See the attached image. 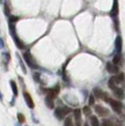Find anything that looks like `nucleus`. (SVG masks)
Wrapping results in <instances>:
<instances>
[{"instance_id": "f257e3e1", "label": "nucleus", "mask_w": 125, "mask_h": 126, "mask_svg": "<svg viewBox=\"0 0 125 126\" xmlns=\"http://www.w3.org/2000/svg\"><path fill=\"white\" fill-rule=\"evenodd\" d=\"M71 111L72 109L68 106H60V107H57L55 110V116L57 120L61 121V120L65 119V117L68 115L69 113H71Z\"/></svg>"}, {"instance_id": "f03ea898", "label": "nucleus", "mask_w": 125, "mask_h": 126, "mask_svg": "<svg viewBox=\"0 0 125 126\" xmlns=\"http://www.w3.org/2000/svg\"><path fill=\"white\" fill-rule=\"evenodd\" d=\"M110 106L112 107V109L117 113V114H121L122 110H123V105L120 103V101L114 100V99H111L109 102Z\"/></svg>"}, {"instance_id": "7ed1b4c3", "label": "nucleus", "mask_w": 125, "mask_h": 126, "mask_svg": "<svg viewBox=\"0 0 125 126\" xmlns=\"http://www.w3.org/2000/svg\"><path fill=\"white\" fill-rule=\"evenodd\" d=\"M23 57H24V58H25V60H26V64L30 67L31 69H38V64H37V62L34 60V58H33V57L31 56V54L30 53H24V55H23Z\"/></svg>"}, {"instance_id": "20e7f679", "label": "nucleus", "mask_w": 125, "mask_h": 126, "mask_svg": "<svg viewBox=\"0 0 125 126\" xmlns=\"http://www.w3.org/2000/svg\"><path fill=\"white\" fill-rule=\"evenodd\" d=\"M94 109H95V112L97 113V115L100 116V117H107L110 114V111L107 108H105V107L100 105H95Z\"/></svg>"}, {"instance_id": "39448f33", "label": "nucleus", "mask_w": 125, "mask_h": 126, "mask_svg": "<svg viewBox=\"0 0 125 126\" xmlns=\"http://www.w3.org/2000/svg\"><path fill=\"white\" fill-rule=\"evenodd\" d=\"M106 70H107V72L109 73V74H118L119 72H120V68L117 66V65H115L114 63L112 62H108L106 64Z\"/></svg>"}, {"instance_id": "423d86ee", "label": "nucleus", "mask_w": 125, "mask_h": 126, "mask_svg": "<svg viewBox=\"0 0 125 126\" xmlns=\"http://www.w3.org/2000/svg\"><path fill=\"white\" fill-rule=\"evenodd\" d=\"M24 98H25V101H26V105L29 108H34V102H33V99H32L31 95L29 94L27 91H25L24 92Z\"/></svg>"}, {"instance_id": "0eeeda50", "label": "nucleus", "mask_w": 125, "mask_h": 126, "mask_svg": "<svg viewBox=\"0 0 125 126\" xmlns=\"http://www.w3.org/2000/svg\"><path fill=\"white\" fill-rule=\"evenodd\" d=\"M82 113L80 109H75L73 112V116H74V121H75V124L76 126H81V120H82Z\"/></svg>"}, {"instance_id": "6e6552de", "label": "nucleus", "mask_w": 125, "mask_h": 126, "mask_svg": "<svg viewBox=\"0 0 125 126\" xmlns=\"http://www.w3.org/2000/svg\"><path fill=\"white\" fill-rule=\"evenodd\" d=\"M113 92H114L115 96H116L117 98H119V99H120V100L124 99V97H125L124 91H123V90H122L121 89H120L119 87L113 89Z\"/></svg>"}, {"instance_id": "1a4fd4ad", "label": "nucleus", "mask_w": 125, "mask_h": 126, "mask_svg": "<svg viewBox=\"0 0 125 126\" xmlns=\"http://www.w3.org/2000/svg\"><path fill=\"white\" fill-rule=\"evenodd\" d=\"M13 40H14L16 45H17V47L19 48V49H24V48H26V46H25V43L22 42L21 40L17 37L16 35H13Z\"/></svg>"}, {"instance_id": "9d476101", "label": "nucleus", "mask_w": 125, "mask_h": 126, "mask_svg": "<svg viewBox=\"0 0 125 126\" xmlns=\"http://www.w3.org/2000/svg\"><path fill=\"white\" fill-rule=\"evenodd\" d=\"M54 100H55V99H53V98L49 97V96H46V98H45V104H46V105H47V107H48V108L52 109V108H54V107H55Z\"/></svg>"}, {"instance_id": "9b49d317", "label": "nucleus", "mask_w": 125, "mask_h": 126, "mask_svg": "<svg viewBox=\"0 0 125 126\" xmlns=\"http://www.w3.org/2000/svg\"><path fill=\"white\" fill-rule=\"evenodd\" d=\"M93 95L97 99H101V100H102V97H103V95H104V91L101 89H99V88H95V89H93Z\"/></svg>"}, {"instance_id": "f8f14e48", "label": "nucleus", "mask_w": 125, "mask_h": 126, "mask_svg": "<svg viewBox=\"0 0 125 126\" xmlns=\"http://www.w3.org/2000/svg\"><path fill=\"white\" fill-rule=\"evenodd\" d=\"M89 121H90L91 126H101V124H100V122H99V120H98V118H97L96 116H94V115L90 116Z\"/></svg>"}, {"instance_id": "ddd939ff", "label": "nucleus", "mask_w": 125, "mask_h": 126, "mask_svg": "<svg viewBox=\"0 0 125 126\" xmlns=\"http://www.w3.org/2000/svg\"><path fill=\"white\" fill-rule=\"evenodd\" d=\"M118 13H119V5H118V1L115 0L112 11H111V14H112V16H117Z\"/></svg>"}, {"instance_id": "4468645a", "label": "nucleus", "mask_w": 125, "mask_h": 126, "mask_svg": "<svg viewBox=\"0 0 125 126\" xmlns=\"http://www.w3.org/2000/svg\"><path fill=\"white\" fill-rule=\"evenodd\" d=\"M64 126H74L72 117H67L64 120Z\"/></svg>"}, {"instance_id": "2eb2a0df", "label": "nucleus", "mask_w": 125, "mask_h": 126, "mask_svg": "<svg viewBox=\"0 0 125 126\" xmlns=\"http://www.w3.org/2000/svg\"><path fill=\"white\" fill-rule=\"evenodd\" d=\"M122 45V40H121V38L120 37H118L117 38V40H116V47L118 49V51L120 52L121 51V46Z\"/></svg>"}, {"instance_id": "dca6fc26", "label": "nucleus", "mask_w": 125, "mask_h": 126, "mask_svg": "<svg viewBox=\"0 0 125 126\" xmlns=\"http://www.w3.org/2000/svg\"><path fill=\"white\" fill-rule=\"evenodd\" d=\"M11 89H12V91H13L14 95L17 96V95H18V89H17V86H16L15 82H14L13 80L11 81Z\"/></svg>"}, {"instance_id": "f3484780", "label": "nucleus", "mask_w": 125, "mask_h": 126, "mask_svg": "<svg viewBox=\"0 0 125 126\" xmlns=\"http://www.w3.org/2000/svg\"><path fill=\"white\" fill-rule=\"evenodd\" d=\"M113 63H114L115 65H120V63H121V58H120V55H117V56H115L114 58H113Z\"/></svg>"}, {"instance_id": "a211bd4d", "label": "nucleus", "mask_w": 125, "mask_h": 126, "mask_svg": "<svg viewBox=\"0 0 125 126\" xmlns=\"http://www.w3.org/2000/svg\"><path fill=\"white\" fill-rule=\"evenodd\" d=\"M101 126H116V125L110 120H104V121H102V125Z\"/></svg>"}, {"instance_id": "6ab92c4d", "label": "nucleus", "mask_w": 125, "mask_h": 126, "mask_svg": "<svg viewBox=\"0 0 125 126\" xmlns=\"http://www.w3.org/2000/svg\"><path fill=\"white\" fill-rule=\"evenodd\" d=\"M17 118H18V121H19L20 123H25L26 122V117L23 115L22 113H18Z\"/></svg>"}, {"instance_id": "aec40b11", "label": "nucleus", "mask_w": 125, "mask_h": 126, "mask_svg": "<svg viewBox=\"0 0 125 126\" xmlns=\"http://www.w3.org/2000/svg\"><path fill=\"white\" fill-rule=\"evenodd\" d=\"M83 113L86 116H91V109L89 106H85L83 108Z\"/></svg>"}, {"instance_id": "412c9836", "label": "nucleus", "mask_w": 125, "mask_h": 126, "mask_svg": "<svg viewBox=\"0 0 125 126\" xmlns=\"http://www.w3.org/2000/svg\"><path fill=\"white\" fill-rule=\"evenodd\" d=\"M95 96L94 95H90L89 96V105H93L95 104Z\"/></svg>"}, {"instance_id": "4be33fe9", "label": "nucleus", "mask_w": 125, "mask_h": 126, "mask_svg": "<svg viewBox=\"0 0 125 126\" xmlns=\"http://www.w3.org/2000/svg\"><path fill=\"white\" fill-rule=\"evenodd\" d=\"M17 21H18V17H13V16H12V17L10 18V23H11V24H15Z\"/></svg>"}, {"instance_id": "5701e85b", "label": "nucleus", "mask_w": 125, "mask_h": 126, "mask_svg": "<svg viewBox=\"0 0 125 126\" xmlns=\"http://www.w3.org/2000/svg\"><path fill=\"white\" fill-rule=\"evenodd\" d=\"M84 126H89V124H88V123H85V124H84Z\"/></svg>"}]
</instances>
